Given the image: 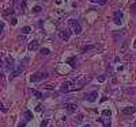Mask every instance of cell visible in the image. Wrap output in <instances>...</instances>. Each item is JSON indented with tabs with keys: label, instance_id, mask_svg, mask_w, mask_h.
Wrapping results in <instances>:
<instances>
[{
	"label": "cell",
	"instance_id": "1",
	"mask_svg": "<svg viewBox=\"0 0 136 127\" xmlns=\"http://www.w3.org/2000/svg\"><path fill=\"white\" fill-rule=\"evenodd\" d=\"M69 30H72V32H75V34H80L82 32V26H80V23L78 22V20L75 19H69Z\"/></svg>",
	"mask_w": 136,
	"mask_h": 127
},
{
	"label": "cell",
	"instance_id": "2",
	"mask_svg": "<svg viewBox=\"0 0 136 127\" xmlns=\"http://www.w3.org/2000/svg\"><path fill=\"white\" fill-rule=\"evenodd\" d=\"M48 74L44 72H38V73H34V74H31V77H30V81L31 83H37V81H41L44 80V78H46Z\"/></svg>",
	"mask_w": 136,
	"mask_h": 127
},
{
	"label": "cell",
	"instance_id": "3",
	"mask_svg": "<svg viewBox=\"0 0 136 127\" xmlns=\"http://www.w3.org/2000/svg\"><path fill=\"white\" fill-rule=\"evenodd\" d=\"M59 37H60V39H63V41L69 39V37H71V30H69V29L60 30V31H59Z\"/></svg>",
	"mask_w": 136,
	"mask_h": 127
},
{
	"label": "cell",
	"instance_id": "4",
	"mask_svg": "<svg viewBox=\"0 0 136 127\" xmlns=\"http://www.w3.org/2000/svg\"><path fill=\"white\" fill-rule=\"evenodd\" d=\"M113 22H114L117 26H120V24L122 23V12L121 11H116L114 14H113Z\"/></svg>",
	"mask_w": 136,
	"mask_h": 127
},
{
	"label": "cell",
	"instance_id": "5",
	"mask_svg": "<svg viewBox=\"0 0 136 127\" xmlns=\"http://www.w3.org/2000/svg\"><path fill=\"white\" fill-rule=\"evenodd\" d=\"M65 108H67L68 112H75L78 108V106L75 103H65Z\"/></svg>",
	"mask_w": 136,
	"mask_h": 127
},
{
	"label": "cell",
	"instance_id": "6",
	"mask_svg": "<svg viewBox=\"0 0 136 127\" xmlns=\"http://www.w3.org/2000/svg\"><path fill=\"white\" fill-rule=\"evenodd\" d=\"M97 97H98V92H97V91H94V92H91L89 96H86L87 101H90V103H94V101L97 100Z\"/></svg>",
	"mask_w": 136,
	"mask_h": 127
},
{
	"label": "cell",
	"instance_id": "7",
	"mask_svg": "<svg viewBox=\"0 0 136 127\" xmlns=\"http://www.w3.org/2000/svg\"><path fill=\"white\" fill-rule=\"evenodd\" d=\"M135 107H124L122 108V114L124 115H132V114H135Z\"/></svg>",
	"mask_w": 136,
	"mask_h": 127
},
{
	"label": "cell",
	"instance_id": "8",
	"mask_svg": "<svg viewBox=\"0 0 136 127\" xmlns=\"http://www.w3.org/2000/svg\"><path fill=\"white\" fill-rule=\"evenodd\" d=\"M29 50H37L40 47V43H38V41H31V42H30L29 43Z\"/></svg>",
	"mask_w": 136,
	"mask_h": 127
},
{
	"label": "cell",
	"instance_id": "9",
	"mask_svg": "<svg viewBox=\"0 0 136 127\" xmlns=\"http://www.w3.org/2000/svg\"><path fill=\"white\" fill-rule=\"evenodd\" d=\"M98 122H101V123L104 124V127H110V126H112V122H110V119H104V118H98Z\"/></svg>",
	"mask_w": 136,
	"mask_h": 127
},
{
	"label": "cell",
	"instance_id": "10",
	"mask_svg": "<svg viewBox=\"0 0 136 127\" xmlns=\"http://www.w3.org/2000/svg\"><path fill=\"white\" fill-rule=\"evenodd\" d=\"M69 85H71V83H64L61 87H60V91H61V92H68V91H69Z\"/></svg>",
	"mask_w": 136,
	"mask_h": 127
},
{
	"label": "cell",
	"instance_id": "11",
	"mask_svg": "<svg viewBox=\"0 0 136 127\" xmlns=\"http://www.w3.org/2000/svg\"><path fill=\"white\" fill-rule=\"evenodd\" d=\"M94 45H87V46H83L82 47V53H86V52H89V50H93L94 49Z\"/></svg>",
	"mask_w": 136,
	"mask_h": 127
},
{
	"label": "cell",
	"instance_id": "12",
	"mask_svg": "<svg viewBox=\"0 0 136 127\" xmlns=\"http://www.w3.org/2000/svg\"><path fill=\"white\" fill-rule=\"evenodd\" d=\"M25 118H26V122L31 120V119H33V114H31V111H25Z\"/></svg>",
	"mask_w": 136,
	"mask_h": 127
},
{
	"label": "cell",
	"instance_id": "13",
	"mask_svg": "<svg viewBox=\"0 0 136 127\" xmlns=\"http://www.w3.org/2000/svg\"><path fill=\"white\" fill-rule=\"evenodd\" d=\"M40 53H41L42 55H49V54H50V50L46 49V47H42V49L40 50Z\"/></svg>",
	"mask_w": 136,
	"mask_h": 127
},
{
	"label": "cell",
	"instance_id": "14",
	"mask_svg": "<svg viewBox=\"0 0 136 127\" xmlns=\"http://www.w3.org/2000/svg\"><path fill=\"white\" fill-rule=\"evenodd\" d=\"M33 95L36 96L37 99H42V97H44V95H42V93L40 92V91H33Z\"/></svg>",
	"mask_w": 136,
	"mask_h": 127
},
{
	"label": "cell",
	"instance_id": "15",
	"mask_svg": "<svg viewBox=\"0 0 136 127\" xmlns=\"http://www.w3.org/2000/svg\"><path fill=\"white\" fill-rule=\"evenodd\" d=\"M21 31H22V34H29V32H30V31H31V29H30V27H29V26H25V27H23V29H22V30H21Z\"/></svg>",
	"mask_w": 136,
	"mask_h": 127
},
{
	"label": "cell",
	"instance_id": "16",
	"mask_svg": "<svg viewBox=\"0 0 136 127\" xmlns=\"http://www.w3.org/2000/svg\"><path fill=\"white\" fill-rule=\"evenodd\" d=\"M42 7L41 6H36V7H33V12H36V14H38V12H41Z\"/></svg>",
	"mask_w": 136,
	"mask_h": 127
},
{
	"label": "cell",
	"instance_id": "17",
	"mask_svg": "<svg viewBox=\"0 0 136 127\" xmlns=\"http://www.w3.org/2000/svg\"><path fill=\"white\" fill-rule=\"evenodd\" d=\"M131 14L136 15V3H133L132 6H131Z\"/></svg>",
	"mask_w": 136,
	"mask_h": 127
},
{
	"label": "cell",
	"instance_id": "18",
	"mask_svg": "<svg viewBox=\"0 0 136 127\" xmlns=\"http://www.w3.org/2000/svg\"><path fill=\"white\" fill-rule=\"evenodd\" d=\"M102 115H104V116H109V118H110L112 112H110V110H104V111H102Z\"/></svg>",
	"mask_w": 136,
	"mask_h": 127
},
{
	"label": "cell",
	"instance_id": "19",
	"mask_svg": "<svg viewBox=\"0 0 136 127\" xmlns=\"http://www.w3.org/2000/svg\"><path fill=\"white\" fill-rule=\"evenodd\" d=\"M16 23H18V20H16V18H12V19H11V24H12V26H15Z\"/></svg>",
	"mask_w": 136,
	"mask_h": 127
},
{
	"label": "cell",
	"instance_id": "20",
	"mask_svg": "<svg viewBox=\"0 0 136 127\" xmlns=\"http://www.w3.org/2000/svg\"><path fill=\"white\" fill-rule=\"evenodd\" d=\"M48 123H49L48 120H42V122H41V127H46Z\"/></svg>",
	"mask_w": 136,
	"mask_h": 127
},
{
	"label": "cell",
	"instance_id": "21",
	"mask_svg": "<svg viewBox=\"0 0 136 127\" xmlns=\"http://www.w3.org/2000/svg\"><path fill=\"white\" fill-rule=\"evenodd\" d=\"M3 29H4V23L3 22H0V34L3 32Z\"/></svg>",
	"mask_w": 136,
	"mask_h": 127
},
{
	"label": "cell",
	"instance_id": "22",
	"mask_svg": "<svg viewBox=\"0 0 136 127\" xmlns=\"http://www.w3.org/2000/svg\"><path fill=\"white\" fill-rule=\"evenodd\" d=\"M36 111H42V106H41V104H40V106H37Z\"/></svg>",
	"mask_w": 136,
	"mask_h": 127
},
{
	"label": "cell",
	"instance_id": "23",
	"mask_svg": "<svg viewBox=\"0 0 136 127\" xmlns=\"http://www.w3.org/2000/svg\"><path fill=\"white\" fill-rule=\"evenodd\" d=\"M25 126H26V122H22V123L18 124V127H25Z\"/></svg>",
	"mask_w": 136,
	"mask_h": 127
},
{
	"label": "cell",
	"instance_id": "24",
	"mask_svg": "<svg viewBox=\"0 0 136 127\" xmlns=\"http://www.w3.org/2000/svg\"><path fill=\"white\" fill-rule=\"evenodd\" d=\"M83 120V115H79L78 116V122H82Z\"/></svg>",
	"mask_w": 136,
	"mask_h": 127
},
{
	"label": "cell",
	"instance_id": "25",
	"mask_svg": "<svg viewBox=\"0 0 136 127\" xmlns=\"http://www.w3.org/2000/svg\"><path fill=\"white\" fill-rule=\"evenodd\" d=\"M0 110L3 111V112H7V110H6V108H4V107H3V106H1V104H0Z\"/></svg>",
	"mask_w": 136,
	"mask_h": 127
},
{
	"label": "cell",
	"instance_id": "26",
	"mask_svg": "<svg viewBox=\"0 0 136 127\" xmlns=\"http://www.w3.org/2000/svg\"><path fill=\"white\" fill-rule=\"evenodd\" d=\"M90 1H91V3H98L99 0H90Z\"/></svg>",
	"mask_w": 136,
	"mask_h": 127
},
{
	"label": "cell",
	"instance_id": "27",
	"mask_svg": "<svg viewBox=\"0 0 136 127\" xmlns=\"http://www.w3.org/2000/svg\"><path fill=\"white\" fill-rule=\"evenodd\" d=\"M1 66H3V61L0 60V68H1Z\"/></svg>",
	"mask_w": 136,
	"mask_h": 127
},
{
	"label": "cell",
	"instance_id": "28",
	"mask_svg": "<svg viewBox=\"0 0 136 127\" xmlns=\"http://www.w3.org/2000/svg\"><path fill=\"white\" fill-rule=\"evenodd\" d=\"M133 47H135V49H136V41H135V42H133Z\"/></svg>",
	"mask_w": 136,
	"mask_h": 127
},
{
	"label": "cell",
	"instance_id": "29",
	"mask_svg": "<svg viewBox=\"0 0 136 127\" xmlns=\"http://www.w3.org/2000/svg\"><path fill=\"white\" fill-rule=\"evenodd\" d=\"M83 127H90V126H89V124H84V126H83Z\"/></svg>",
	"mask_w": 136,
	"mask_h": 127
}]
</instances>
